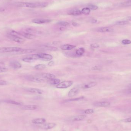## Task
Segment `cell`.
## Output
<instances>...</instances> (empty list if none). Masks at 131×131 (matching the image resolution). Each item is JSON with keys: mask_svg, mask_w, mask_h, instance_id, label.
I'll return each instance as SVG.
<instances>
[{"mask_svg": "<svg viewBox=\"0 0 131 131\" xmlns=\"http://www.w3.org/2000/svg\"><path fill=\"white\" fill-rule=\"evenodd\" d=\"M14 5L18 7H25L31 8H43L45 7L48 5V3L46 2H17L14 3Z\"/></svg>", "mask_w": 131, "mask_h": 131, "instance_id": "cell-1", "label": "cell"}, {"mask_svg": "<svg viewBox=\"0 0 131 131\" xmlns=\"http://www.w3.org/2000/svg\"><path fill=\"white\" fill-rule=\"evenodd\" d=\"M38 59H40L39 55L38 54H36L26 56L22 58V60L24 62L31 63Z\"/></svg>", "mask_w": 131, "mask_h": 131, "instance_id": "cell-2", "label": "cell"}, {"mask_svg": "<svg viewBox=\"0 0 131 131\" xmlns=\"http://www.w3.org/2000/svg\"><path fill=\"white\" fill-rule=\"evenodd\" d=\"M22 48L19 47H2L0 48V53L17 52L21 50Z\"/></svg>", "mask_w": 131, "mask_h": 131, "instance_id": "cell-3", "label": "cell"}, {"mask_svg": "<svg viewBox=\"0 0 131 131\" xmlns=\"http://www.w3.org/2000/svg\"><path fill=\"white\" fill-rule=\"evenodd\" d=\"M73 82L72 81H64L60 82L56 85V87L58 89H65L69 87L73 84Z\"/></svg>", "mask_w": 131, "mask_h": 131, "instance_id": "cell-4", "label": "cell"}, {"mask_svg": "<svg viewBox=\"0 0 131 131\" xmlns=\"http://www.w3.org/2000/svg\"><path fill=\"white\" fill-rule=\"evenodd\" d=\"M7 36L11 40L15 42L19 43V44H23L25 42V40L23 38L18 36H14V35H10L7 34Z\"/></svg>", "mask_w": 131, "mask_h": 131, "instance_id": "cell-5", "label": "cell"}, {"mask_svg": "<svg viewBox=\"0 0 131 131\" xmlns=\"http://www.w3.org/2000/svg\"><path fill=\"white\" fill-rule=\"evenodd\" d=\"M56 126V124L54 123H44L40 125L39 127L42 129L49 130L55 127Z\"/></svg>", "mask_w": 131, "mask_h": 131, "instance_id": "cell-6", "label": "cell"}, {"mask_svg": "<svg viewBox=\"0 0 131 131\" xmlns=\"http://www.w3.org/2000/svg\"><path fill=\"white\" fill-rule=\"evenodd\" d=\"M40 59L45 61H51L53 59V57L51 55L44 53H40L38 54Z\"/></svg>", "mask_w": 131, "mask_h": 131, "instance_id": "cell-7", "label": "cell"}, {"mask_svg": "<svg viewBox=\"0 0 131 131\" xmlns=\"http://www.w3.org/2000/svg\"><path fill=\"white\" fill-rule=\"evenodd\" d=\"M80 90L79 87H74L72 88L68 93V96L69 97H73L78 94Z\"/></svg>", "mask_w": 131, "mask_h": 131, "instance_id": "cell-8", "label": "cell"}, {"mask_svg": "<svg viewBox=\"0 0 131 131\" xmlns=\"http://www.w3.org/2000/svg\"><path fill=\"white\" fill-rule=\"evenodd\" d=\"M9 66L11 68L14 69H19L22 67L21 64L16 61H12L10 62Z\"/></svg>", "mask_w": 131, "mask_h": 131, "instance_id": "cell-9", "label": "cell"}, {"mask_svg": "<svg viewBox=\"0 0 131 131\" xmlns=\"http://www.w3.org/2000/svg\"><path fill=\"white\" fill-rule=\"evenodd\" d=\"M26 79L28 80L32 81L33 82H36V83H42L44 81V80H43L42 79L37 78V77H35L34 76H29L27 77Z\"/></svg>", "mask_w": 131, "mask_h": 131, "instance_id": "cell-10", "label": "cell"}, {"mask_svg": "<svg viewBox=\"0 0 131 131\" xmlns=\"http://www.w3.org/2000/svg\"><path fill=\"white\" fill-rule=\"evenodd\" d=\"M86 116L84 115H80L78 116H75L71 117L70 120L72 121L76 122V121H81L84 120L86 118Z\"/></svg>", "mask_w": 131, "mask_h": 131, "instance_id": "cell-11", "label": "cell"}, {"mask_svg": "<svg viewBox=\"0 0 131 131\" xmlns=\"http://www.w3.org/2000/svg\"><path fill=\"white\" fill-rule=\"evenodd\" d=\"M97 85V83L95 82H87L82 84L81 87L82 89H87L93 87Z\"/></svg>", "mask_w": 131, "mask_h": 131, "instance_id": "cell-12", "label": "cell"}, {"mask_svg": "<svg viewBox=\"0 0 131 131\" xmlns=\"http://www.w3.org/2000/svg\"><path fill=\"white\" fill-rule=\"evenodd\" d=\"M36 51V50L34 49H22L21 50L19 51L15 52L18 55H23L31 53Z\"/></svg>", "mask_w": 131, "mask_h": 131, "instance_id": "cell-13", "label": "cell"}, {"mask_svg": "<svg viewBox=\"0 0 131 131\" xmlns=\"http://www.w3.org/2000/svg\"><path fill=\"white\" fill-rule=\"evenodd\" d=\"M110 104V103L108 102H99L95 103L94 105L98 107H106L109 106Z\"/></svg>", "mask_w": 131, "mask_h": 131, "instance_id": "cell-14", "label": "cell"}, {"mask_svg": "<svg viewBox=\"0 0 131 131\" xmlns=\"http://www.w3.org/2000/svg\"><path fill=\"white\" fill-rule=\"evenodd\" d=\"M114 30L109 27H103L97 29V31L99 32H110L113 31Z\"/></svg>", "mask_w": 131, "mask_h": 131, "instance_id": "cell-15", "label": "cell"}, {"mask_svg": "<svg viewBox=\"0 0 131 131\" xmlns=\"http://www.w3.org/2000/svg\"><path fill=\"white\" fill-rule=\"evenodd\" d=\"M51 20L49 19H35L32 20V22L33 23L37 24H43V23H48L51 22Z\"/></svg>", "mask_w": 131, "mask_h": 131, "instance_id": "cell-16", "label": "cell"}, {"mask_svg": "<svg viewBox=\"0 0 131 131\" xmlns=\"http://www.w3.org/2000/svg\"><path fill=\"white\" fill-rule=\"evenodd\" d=\"M27 91L29 92L36 94H42L43 93V91L42 90L39 89H36V88H28L27 89Z\"/></svg>", "mask_w": 131, "mask_h": 131, "instance_id": "cell-17", "label": "cell"}, {"mask_svg": "<svg viewBox=\"0 0 131 131\" xmlns=\"http://www.w3.org/2000/svg\"><path fill=\"white\" fill-rule=\"evenodd\" d=\"M38 106L35 105H24L21 107V109L24 110H35L37 109Z\"/></svg>", "mask_w": 131, "mask_h": 131, "instance_id": "cell-18", "label": "cell"}, {"mask_svg": "<svg viewBox=\"0 0 131 131\" xmlns=\"http://www.w3.org/2000/svg\"><path fill=\"white\" fill-rule=\"evenodd\" d=\"M41 76L44 78L48 79V80H52L53 79L56 78V76L53 74L49 73H43L41 74Z\"/></svg>", "mask_w": 131, "mask_h": 131, "instance_id": "cell-19", "label": "cell"}, {"mask_svg": "<svg viewBox=\"0 0 131 131\" xmlns=\"http://www.w3.org/2000/svg\"><path fill=\"white\" fill-rule=\"evenodd\" d=\"M46 120L44 118H37L33 119L32 120V122L33 124H42L45 123Z\"/></svg>", "mask_w": 131, "mask_h": 131, "instance_id": "cell-20", "label": "cell"}, {"mask_svg": "<svg viewBox=\"0 0 131 131\" xmlns=\"http://www.w3.org/2000/svg\"><path fill=\"white\" fill-rule=\"evenodd\" d=\"M76 46L75 45H73L70 44H64L61 46V48L62 50H70L76 48Z\"/></svg>", "mask_w": 131, "mask_h": 131, "instance_id": "cell-21", "label": "cell"}, {"mask_svg": "<svg viewBox=\"0 0 131 131\" xmlns=\"http://www.w3.org/2000/svg\"><path fill=\"white\" fill-rule=\"evenodd\" d=\"M21 33L22 36L23 37L26 38L27 39H34L36 37L35 35L32 34L31 33H28L22 32Z\"/></svg>", "mask_w": 131, "mask_h": 131, "instance_id": "cell-22", "label": "cell"}, {"mask_svg": "<svg viewBox=\"0 0 131 131\" xmlns=\"http://www.w3.org/2000/svg\"><path fill=\"white\" fill-rule=\"evenodd\" d=\"M67 14L71 15L78 16L82 14L81 11L78 9H74L69 11Z\"/></svg>", "mask_w": 131, "mask_h": 131, "instance_id": "cell-23", "label": "cell"}, {"mask_svg": "<svg viewBox=\"0 0 131 131\" xmlns=\"http://www.w3.org/2000/svg\"><path fill=\"white\" fill-rule=\"evenodd\" d=\"M60 82V80L59 79H53L50 80L48 82L49 84L51 85H57Z\"/></svg>", "mask_w": 131, "mask_h": 131, "instance_id": "cell-24", "label": "cell"}, {"mask_svg": "<svg viewBox=\"0 0 131 131\" xmlns=\"http://www.w3.org/2000/svg\"><path fill=\"white\" fill-rule=\"evenodd\" d=\"M85 49L83 47L79 48L76 51V54L77 55L81 56L85 53Z\"/></svg>", "mask_w": 131, "mask_h": 131, "instance_id": "cell-25", "label": "cell"}, {"mask_svg": "<svg viewBox=\"0 0 131 131\" xmlns=\"http://www.w3.org/2000/svg\"><path fill=\"white\" fill-rule=\"evenodd\" d=\"M130 22L128 20H123V21H117L115 23V25H126L129 24Z\"/></svg>", "mask_w": 131, "mask_h": 131, "instance_id": "cell-26", "label": "cell"}, {"mask_svg": "<svg viewBox=\"0 0 131 131\" xmlns=\"http://www.w3.org/2000/svg\"><path fill=\"white\" fill-rule=\"evenodd\" d=\"M90 12H91V9L89 7L84 8L81 10L82 14L84 15H89Z\"/></svg>", "mask_w": 131, "mask_h": 131, "instance_id": "cell-27", "label": "cell"}, {"mask_svg": "<svg viewBox=\"0 0 131 131\" xmlns=\"http://www.w3.org/2000/svg\"><path fill=\"white\" fill-rule=\"evenodd\" d=\"M84 99V96H81V97H78V98H73V99H69L68 100H66L65 101L66 102H73V101H81L83 100Z\"/></svg>", "mask_w": 131, "mask_h": 131, "instance_id": "cell-28", "label": "cell"}, {"mask_svg": "<svg viewBox=\"0 0 131 131\" xmlns=\"http://www.w3.org/2000/svg\"><path fill=\"white\" fill-rule=\"evenodd\" d=\"M8 34L10 35H14V36H22L21 34L20 33L18 32L17 31L13 30H11L8 31Z\"/></svg>", "mask_w": 131, "mask_h": 131, "instance_id": "cell-29", "label": "cell"}, {"mask_svg": "<svg viewBox=\"0 0 131 131\" xmlns=\"http://www.w3.org/2000/svg\"><path fill=\"white\" fill-rule=\"evenodd\" d=\"M5 102H6L7 103H10V104H12L15 105H22V104L21 103L19 102H17L12 101V100H6V101H5Z\"/></svg>", "mask_w": 131, "mask_h": 131, "instance_id": "cell-30", "label": "cell"}, {"mask_svg": "<svg viewBox=\"0 0 131 131\" xmlns=\"http://www.w3.org/2000/svg\"><path fill=\"white\" fill-rule=\"evenodd\" d=\"M45 65L44 64H39V65H36L34 67L37 70H42L45 68Z\"/></svg>", "mask_w": 131, "mask_h": 131, "instance_id": "cell-31", "label": "cell"}, {"mask_svg": "<svg viewBox=\"0 0 131 131\" xmlns=\"http://www.w3.org/2000/svg\"><path fill=\"white\" fill-rule=\"evenodd\" d=\"M121 6L123 7H131V0H128L121 3Z\"/></svg>", "mask_w": 131, "mask_h": 131, "instance_id": "cell-32", "label": "cell"}, {"mask_svg": "<svg viewBox=\"0 0 131 131\" xmlns=\"http://www.w3.org/2000/svg\"><path fill=\"white\" fill-rule=\"evenodd\" d=\"M57 24L62 27H66L69 25V23L67 22L60 21L58 22Z\"/></svg>", "mask_w": 131, "mask_h": 131, "instance_id": "cell-33", "label": "cell"}, {"mask_svg": "<svg viewBox=\"0 0 131 131\" xmlns=\"http://www.w3.org/2000/svg\"><path fill=\"white\" fill-rule=\"evenodd\" d=\"M44 48L46 50H51V51H56L58 50V48L56 47L53 46H44Z\"/></svg>", "mask_w": 131, "mask_h": 131, "instance_id": "cell-34", "label": "cell"}, {"mask_svg": "<svg viewBox=\"0 0 131 131\" xmlns=\"http://www.w3.org/2000/svg\"><path fill=\"white\" fill-rule=\"evenodd\" d=\"M94 112V110L92 109H87L85 110L84 111V113L86 114H92Z\"/></svg>", "mask_w": 131, "mask_h": 131, "instance_id": "cell-35", "label": "cell"}, {"mask_svg": "<svg viewBox=\"0 0 131 131\" xmlns=\"http://www.w3.org/2000/svg\"><path fill=\"white\" fill-rule=\"evenodd\" d=\"M89 8L92 10H96L98 8V7L97 6L94 5H91L89 6Z\"/></svg>", "mask_w": 131, "mask_h": 131, "instance_id": "cell-36", "label": "cell"}, {"mask_svg": "<svg viewBox=\"0 0 131 131\" xmlns=\"http://www.w3.org/2000/svg\"><path fill=\"white\" fill-rule=\"evenodd\" d=\"M122 44H131V41L129 40H124L122 41Z\"/></svg>", "mask_w": 131, "mask_h": 131, "instance_id": "cell-37", "label": "cell"}, {"mask_svg": "<svg viewBox=\"0 0 131 131\" xmlns=\"http://www.w3.org/2000/svg\"><path fill=\"white\" fill-rule=\"evenodd\" d=\"M99 47V45L97 44H92L91 45V48L93 50L95 49V48H98Z\"/></svg>", "mask_w": 131, "mask_h": 131, "instance_id": "cell-38", "label": "cell"}, {"mask_svg": "<svg viewBox=\"0 0 131 131\" xmlns=\"http://www.w3.org/2000/svg\"><path fill=\"white\" fill-rule=\"evenodd\" d=\"M8 71V69L7 68L4 67H0V73L6 72Z\"/></svg>", "mask_w": 131, "mask_h": 131, "instance_id": "cell-39", "label": "cell"}, {"mask_svg": "<svg viewBox=\"0 0 131 131\" xmlns=\"http://www.w3.org/2000/svg\"><path fill=\"white\" fill-rule=\"evenodd\" d=\"M102 69V67L100 66H95L93 67H92V69L93 70H99Z\"/></svg>", "mask_w": 131, "mask_h": 131, "instance_id": "cell-40", "label": "cell"}, {"mask_svg": "<svg viewBox=\"0 0 131 131\" xmlns=\"http://www.w3.org/2000/svg\"><path fill=\"white\" fill-rule=\"evenodd\" d=\"M8 84V82L5 80H0V86H4Z\"/></svg>", "mask_w": 131, "mask_h": 131, "instance_id": "cell-41", "label": "cell"}, {"mask_svg": "<svg viewBox=\"0 0 131 131\" xmlns=\"http://www.w3.org/2000/svg\"><path fill=\"white\" fill-rule=\"evenodd\" d=\"M123 122L126 123H129L131 122V117L128 118H126V119H124L123 120Z\"/></svg>", "mask_w": 131, "mask_h": 131, "instance_id": "cell-42", "label": "cell"}, {"mask_svg": "<svg viewBox=\"0 0 131 131\" xmlns=\"http://www.w3.org/2000/svg\"><path fill=\"white\" fill-rule=\"evenodd\" d=\"M72 25H73L74 27H78V26H79L80 25V24H79L78 23H77L76 22H73L72 23Z\"/></svg>", "mask_w": 131, "mask_h": 131, "instance_id": "cell-43", "label": "cell"}, {"mask_svg": "<svg viewBox=\"0 0 131 131\" xmlns=\"http://www.w3.org/2000/svg\"><path fill=\"white\" fill-rule=\"evenodd\" d=\"M91 22L92 23H95L97 22V20L95 19H92L91 21Z\"/></svg>", "mask_w": 131, "mask_h": 131, "instance_id": "cell-44", "label": "cell"}, {"mask_svg": "<svg viewBox=\"0 0 131 131\" xmlns=\"http://www.w3.org/2000/svg\"><path fill=\"white\" fill-rule=\"evenodd\" d=\"M5 66L4 63L3 62H0V67H4Z\"/></svg>", "mask_w": 131, "mask_h": 131, "instance_id": "cell-45", "label": "cell"}, {"mask_svg": "<svg viewBox=\"0 0 131 131\" xmlns=\"http://www.w3.org/2000/svg\"><path fill=\"white\" fill-rule=\"evenodd\" d=\"M54 64V62L53 61H50V62H49L48 63V65L50 66H52Z\"/></svg>", "mask_w": 131, "mask_h": 131, "instance_id": "cell-46", "label": "cell"}, {"mask_svg": "<svg viewBox=\"0 0 131 131\" xmlns=\"http://www.w3.org/2000/svg\"><path fill=\"white\" fill-rule=\"evenodd\" d=\"M126 92L127 93H131V88H130V89H128L126 90Z\"/></svg>", "mask_w": 131, "mask_h": 131, "instance_id": "cell-47", "label": "cell"}, {"mask_svg": "<svg viewBox=\"0 0 131 131\" xmlns=\"http://www.w3.org/2000/svg\"><path fill=\"white\" fill-rule=\"evenodd\" d=\"M126 19L128 21H131V16H128L126 18Z\"/></svg>", "mask_w": 131, "mask_h": 131, "instance_id": "cell-48", "label": "cell"}, {"mask_svg": "<svg viewBox=\"0 0 131 131\" xmlns=\"http://www.w3.org/2000/svg\"><path fill=\"white\" fill-rule=\"evenodd\" d=\"M5 8H3L0 7V12H4V11H5Z\"/></svg>", "mask_w": 131, "mask_h": 131, "instance_id": "cell-49", "label": "cell"}, {"mask_svg": "<svg viewBox=\"0 0 131 131\" xmlns=\"http://www.w3.org/2000/svg\"><path fill=\"white\" fill-rule=\"evenodd\" d=\"M127 87L129 88H131V84H129V85H128Z\"/></svg>", "mask_w": 131, "mask_h": 131, "instance_id": "cell-50", "label": "cell"}, {"mask_svg": "<svg viewBox=\"0 0 131 131\" xmlns=\"http://www.w3.org/2000/svg\"><path fill=\"white\" fill-rule=\"evenodd\" d=\"M130 112H131V110H130Z\"/></svg>", "mask_w": 131, "mask_h": 131, "instance_id": "cell-51", "label": "cell"}, {"mask_svg": "<svg viewBox=\"0 0 131 131\" xmlns=\"http://www.w3.org/2000/svg\"></svg>", "mask_w": 131, "mask_h": 131, "instance_id": "cell-52", "label": "cell"}, {"mask_svg": "<svg viewBox=\"0 0 131 131\" xmlns=\"http://www.w3.org/2000/svg\"></svg>", "mask_w": 131, "mask_h": 131, "instance_id": "cell-53", "label": "cell"}]
</instances>
